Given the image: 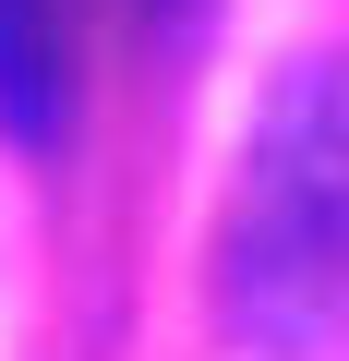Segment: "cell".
<instances>
[{
    "instance_id": "7a4b0ae2",
    "label": "cell",
    "mask_w": 349,
    "mask_h": 361,
    "mask_svg": "<svg viewBox=\"0 0 349 361\" xmlns=\"http://www.w3.org/2000/svg\"><path fill=\"white\" fill-rule=\"evenodd\" d=\"M61 97H73L61 13H49V0H0V133H13V145H49L61 133Z\"/></svg>"
},
{
    "instance_id": "6da1fadb",
    "label": "cell",
    "mask_w": 349,
    "mask_h": 361,
    "mask_svg": "<svg viewBox=\"0 0 349 361\" xmlns=\"http://www.w3.org/2000/svg\"><path fill=\"white\" fill-rule=\"evenodd\" d=\"M217 301L241 337L277 349L349 325V61L277 73L217 229Z\"/></svg>"
},
{
    "instance_id": "3957f363",
    "label": "cell",
    "mask_w": 349,
    "mask_h": 361,
    "mask_svg": "<svg viewBox=\"0 0 349 361\" xmlns=\"http://www.w3.org/2000/svg\"><path fill=\"white\" fill-rule=\"evenodd\" d=\"M157 13H169V0H157Z\"/></svg>"
}]
</instances>
